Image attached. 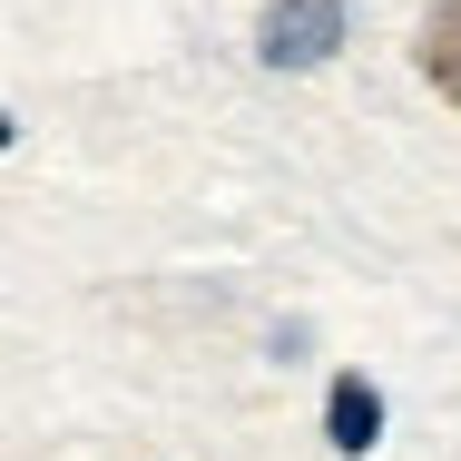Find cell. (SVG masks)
<instances>
[{
    "instance_id": "4",
    "label": "cell",
    "mask_w": 461,
    "mask_h": 461,
    "mask_svg": "<svg viewBox=\"0 0 461 461\" xmlns=\"http://www.w3.org/2000/svg\"><path fill=\"white\" fill-rule=\"evenodd\" d=\"M0 148H10V118H0Z\"/></svg>"
},
{
    "instance_id": "1",
    "label": "cell",
    "mask_w": 461,
    "mask_h": 461,
    "mask_svg": "<svg viewBox=\"0 0 461 461\" xmlns=\"http://www.w3.org/2000/svg\"><path fill=\"white\" fill-rule=\"evenodd\" d=\"M334 40H344V10H334V0H276L266 59H276V69H314V59H334Z\"/></svg>"
},
{
    "instance_id": "3",
    "label": "cell",
    "mask_w": 461,
    "mask_h": 461,
    "mask_svg": "<svg viewBox=\"0 0 461 461\" xmlns=\"http://www.w3.org/2000/svg\"><path fill=\"white\" fill-rule=\"evenodd\" d=\"M412 59H422V79L461 108V0H442L432 20H422V40H412Z\"/></svg>"
},
{
    "instance_id": "2",
    "label": "cell",
    "mask_w": 461,
    "mask_h": 461,
    "mask_svg": "<svg viewBox=\"0 0 461 461\" xmlns=\"http://www.w3.org/2000/svg\"><path fill=\"white\" fill-rule=\"evenodd\" d=\"M324 442L344 461H364L383 442V393H373L364 373H334V393H324Z\"/></svg>"
}]
</instances>
